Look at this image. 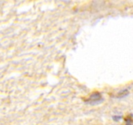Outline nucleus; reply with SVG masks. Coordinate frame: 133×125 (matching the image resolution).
<instances>
[{
    "label": "nucleus",
    "mask_w": 133,
    "mask_h": 125,
    "mask_svg": "<svg viewBox=\"0 0 133 125\" xmlns=\"http://www.w3.org/2000/svg\"><path fill=\"white\" fill-rule=\"evenodd\" d=\"M128 95H129V91L127 89H125V90H123L121 91H120L119 93H118L117 96L116 97L119 98V99H121V98L125 97V96H126Z\"/></svg>",
    "instance_id": "nucleus-2"
},
{
    "label": "nucleus",
    "mask_w": 133,
    "mask_h": 125,
    "mask_svg": "<svg viewBox=\"0 0 133 125\" xmlns=\"http://www.w3.org/2000/svg\"><path fill=\"white\" fill-rule=\"evenodd\" d=\"M103 100V98L102 95L99 92L95 91L93 92L88 97L85 102L86 103L90 104H97L101 102Z\"/></svg>",
    "instance_id": "nucleus-1"
},
{
    "label": "nucleus",
    "mask_w": 133,
    "mask_h": 125,
    "mask_svg": "<svg viewBox=\"0 0 133 125\" xmlns=\"http://www.w3.org/2000/svg\"><path fill=\"white\" fill-rule=\"evenodd\" d=\"M121 117H120V116H114V117H113V119L114 120V121H119L120 119H121Z\"/></svg>",
    "instance_id": "nucleus-3"
},
{
    "label": "nucleus",
    "mask_w": 133,
    "mask_h": 125,
    "mask_svg": "<svg viewBox=\"0 0 133 125\" xmlns=\"http://www.w3.org/2000/svg\"><path fill=\"white\" fill-rule=\"evenodd\" d=\"M127 125H132V124H127Z\"/></svg>",
    "instance_id": "nucleus-4"
}]
</instances>
